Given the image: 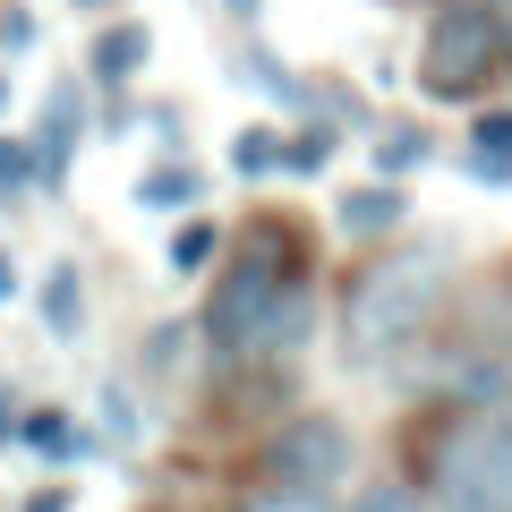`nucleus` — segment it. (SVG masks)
<instances>
[{"label": "nucleus", "mask_w": 512, "mask_h": 512, "mask_svg": "<svg viewBox=\"0 0 512 512\" xmlns=\"http://www.w3.org/2000/svg\"><path fill=\"white\" fill-rule=\"evenodd\" d=\"M384 171H410V163H427V137H384V154H376Z\"/></svg>", "instance_id": "20"}, {"label": "nucleus", "mask_w": 512, "mask_h": 512, "mask_svg": "<svg viewBox=\"0 0 512 512\" xmlns=\"http://www.w3.org/2000/svg\"><path fill=\"white\" fill-rule=\"evenodd\" d=\"M26 512H69V487H52V495H35Z\"/></svg>", "instance_id": "24"}, {"label": "nucleus", "mask_w": 512, "mask_h": 512, "mask_svg": "<svg viewBox=\"0 0 512 512\" xmlns=\"http://www.w3.org/2000/svg\"><path fill=\"white\" fill-rule=\"evenodd\" d=\"M231 171H248V180L256 171H282V137L274 128H239L231 137Z\"/></svg>", "instance_id": "15"}, {"label": "nucleus", "mask_w": 512, "mask_h": 512, "mask_svg": "<svg viewBox=\"0 0 512 512\" xmlns=\"http://www.w3.org/2000/svg\"><path fill=\"white\" fill-rule=\"evenodd\" d=\"M43 333L52 342L86 333V282H77V265H43Z\"/></svg>", "instance_id": "8"}, {"label": "nucleus", "mask_w": 512, "mask_h": 512, "mask_svg": "<svg viewBox=\"0 0 512 512\" xmlns=\"http://www.w3.org/2000/svg\"><path fill=\"white\" fill-rule=\"evenodd\" d=\"M197 171L188 163H163V171H146V180H137V205H146V214H188V205H197Z\"/></svg>", "instance_id": "11"}, {"label": "nucleus", "mask_w": 512, "mask_h": 512, "mask_svg": "<svg viewBox=\"0 0 512 512\" xmlns=\"http://www.w3.org/2000/svg\"><path fill=\"white\" fill-rule=\"evenodd\" d=\"M470 171L478 180H504L512 171V111H487V120L470 128Z\"/></svg>", "instance_id": "12"}, {"label": "nucleus", "mask_w": 512, "mask_h": 512, "mask_svg": "<svg viewBox=\"0 0 512 512\" xmlns=\"http://www.w3.org/2000/svg\"><path fill=\"white\" fill-rule=\"evenodd\" d=\"M325 154H333L325 128H316V137H291V146H282V171H325Z\"/></svg>", "instance_id": "19"}, {"label": "nucleus", "mask_w": 512, "mask_h": 512, "mask_svg": "<svg viewBox=\"0 0 512 512\" xmlns=\"http://www.w3.org/2000/svg\"><path fill=\"white\" fill-rule=\"evenodd\" d=\"M308 325H316V299H308V282H282V299H274V316H265V342H256V350H274V359H282V350H299V342H308Z\"/></svg>", "instance_id": "10"}, {"label": "nucleus", "mask_w": 512, "mask_h": 512, "mask_svg": "<svg viewBox=\"0 0 512 512\" xmlns=\"http://www.w3.org/2000/svg\"><path fill=\"white\" fill-rule=\"evenodd\" d=\"M350 512H427V504H419V487H402V478H376Z\"/></svg>", "instance_id": "18"}, {"label": "nucleus", "mask_w": 512, "mask_h": 512, "mask_svg": "<svg viewBox=\"0 0 512 512\" xmlns=\"http://www.w3.org/2000/svg\"><path fill=\"white\" fill-rule=\"evenodd\" d=\"M436 504L444 512H512V419H470L436 453Z\"/></svg>", "instance_id": "3"}, {"label": "nucleus", "mask_w": 512, "mask_h": 512, "mask_svg": "<svg viewBox=\"0 0 512 512\" xmlns=\"http://www.w3.org/2000/svg\"><path fill=\"white\" fill-rule=\"evenodd\" d=\"M222 9H231V18H256V9H265V0H222Z\"/></svg>", "instance_id": "26"}, {"label": "nucleus", "mask_w": 512, "mask_h": 512, "mask_svg": "<svg viewBox=\"0 0 512 512\" xmlns=\"http://www.w3.org/2000/svg\"><path fill=\"white\" fill-rule=\"evenodd\" d=\"M495 43H504V69H512V0H495Z\"/></svg>", "instance_id": "22"}, {"label": "nucleus", "mask_w": 512, "mask_h": 512, "mask_svg": "<svg viewBox=\"0 0 512 512\" xmlns=\"http://www.w3.org/2000/svg\"><path fill=\"white\" fill-rule=\"evenodd\" d=\"M77 9H103V0H77Z\"/></svg>", "instance_id": "28"}, {"label": "nucleus", "mask_w": 512, "mask_h": 512, "mask_svg": "<svg viewBox=\"0 0 512 512\" xmlns=\"http://www.w3.org/2000/svg\"><path fill=\"white\" fill-rule=\"evenodd\" d=\"M0 111H9V77H0Z\"/></svg>", "instance_id": "27"}, {"label": "nucleus", "mask_w": 512, "mask_h": 512, "mask_svg": "<svg viewBox=\"0 0 512 512\" xmlns=\"http://www.w3.org/2000/svg\"><path fill=\"white\" fill-rule=\"evenodd\" d=\"M26 188H35V146H26V137H0V197L18 205Z\"/></svg>", "instance_id": "16"}, {"label": "nucleus", "mask_w": 512, "mask_h": 512, "mask_svg": "<svg viewBox=\"0 0 512 512\" xmlns=\"http://www.w3.org/2000/svg\"><path fill=\"white\" fill-rule=\"evenodd\" d=\"M26 43H35V18H26V9H9V18H0V52H26Z\"/></svg>", "instance_id": "21"}, {"label": "nucleus", "mask_w": 512, "mask_h": 512, "mask_svg": "<svg viewBox=\"0 0 512 512\" xmlns=\"http://www.w3.org/2000/svg\"><path fill=\"white\" fill-rule=\"evenodd\" d=\"M146 60H154V26H146V18H120V26H103V35H94L86 69H94V86H128Z\"/></svg>", "instance_id": "7"}, {"label": "nucleus", "mask_w": 512, "mask_h": 512, "mask_svg": "<svg viewBox=\"0 0 512 512\" xmlns=\"http://www.w3.org/2000/svg\"><path fill=\"white\" fill-rule=\"evenodd\" d=\"M444 291V265L436 256H393V265H367L359 291H350V316H342V350L350 359H384L393 342H410V333L427 325V308H436Z\"/></svg>", "instance_id": "1"}, {"label": "nucleus", "mask_w": 512, "mask_h": 512, "mask_svg": "<svg viewBox=\"0 0 512 512\" xmlns=\"http://www.w3.org/2000/svg\"><path fill=\"white\" fill-rule=\"evenodd\" d=\"M18 436V393H0V444Z\"/></svg>", "instance_id": "23"}, {"label": "nucleus", "mask_w": 512, "mask_h": 512, "mask_svg": "<svg viewBox=\"0 0 512 512\" xmlns=\"http://www.w3.org/2000/svg\"><path fill=\"white\" fill-rule=\"evenodd\" d=\"M77 137H86V94L60 77L52 103H43V128L26 137V146H35V188H43V197H60V188H69V154H77Z\"/></svg>", "instance_id": "6"}, {"label": "nucleus", "mask_w": 512, "mask_h": 512, "mask_svg": "<svg viewBox=\"0 0 512 512\" xmlns=\"http://www.w3.org/2000/svg\"><path fill=\"white\" fill-rule=\"evenodd\" d=\"M9 291H18V265H9V256H0V299H9Z\"/></svg>", "instance_id": "25"}, {"label": "nucleus", "mask_w": 512, "mask_h": 512, "mask_svg": "<svg viewBox=\"0 0 512 512\" xmlns=\"http://www.w3.org/2000/svg\"><path fill=\"white\" fill-rule=\"evenodd\" d=\"M248 512H333V495H308V487H274V478H265V487L248 495Z\"/></svg>", "instance_id": "17"}, {"label": "nucleus", "mask_w": 512, "mask_h": 512, "mask_svg": "<svg viewBox=\"0 0 512 512\" xmlns=\"http://www.w3.org/2000/svg\"><path fill=\"white\" fill-rule=\"evenodd\" d=\"M282 282H291V265H282V239H274V222H265V231H248V248L222 265L214 299H205V325H197L205 350H214V359H256Z\"/></svg>", "instance_id": "2"}, {"label": "nucleus", "mask_w": 512, "mask_h": 512, "mask_svg": "<svg viewBox=\"0 0 512 512\" xmlns=\"http://www.w3.org/2000/svg\"><path fill=\"white\" fill-rule=\"evenodd\" d=\"M214 248H222V231L214 222H180V231H171V274H205V265H214Z\"/></svg>", "instance_id": "14"}, {"label": "nucleus", "mask_w": 512, "mask_h": 512, "mask_svg": "<svg viewBox=\"0 0 512 512\" xmlns=\"http://www.w3.org/2000/svg\"><path fill=\"white\" fill-rule=\"evenodd\" d=\"M402 214H410V205H402V188H384V180H376V188H350V197L333 205V222H342L350 239H367V231H393Z\"/></svg>", "instance_id": "9"}, {"label": "nucleus", "mask_w": 512, "mask_h": 512, "mask_svg": "<svg viewBox=\"0 0 512 512\" xmlns=\"http://www.w3.org/2000/svg\"><path fill=\"white\" fill-rule=\"evenodd\" d=\"M487 69H504L495 9H487V0H461V9H444L436 35H427V52H419V86L436 94V103H461V94L487 86Z\"/></svg>", "instance_id": "4"}, {"label": "nucleus", "mask_w": 512, "mask_h": 512, "mask_svg": "<svg viewBox=\"0 0 512 512\" xmlns=\"http://www.w3.org/2000/svg\"><path fill=\"white\" fill-rule=\"evenodd\" d=\"M18 436L35 444V453H52V461H77V453H86V436H77V427L60 419V410H26V419H18Z\"/></svg>", "instance_id": "13"}, {"label": "nucleus", "mask_w": 512, "mask_h": 512, "mask_svg": "<svg viewBox=\"0 0 512 512\" xmlns=\"http://www.w3.org/2000/svg\"><path fill=\"white\" fill-rule=\"evenodd\" d=\"M256 470L274 478V487H308V495H333L350 470V427L342 419H291L274 444H265V461Z\"/></svg>", "instance_id": "5"}]
</instances>
